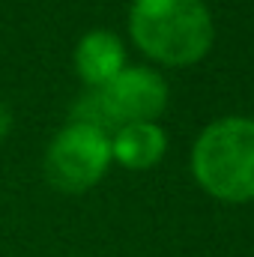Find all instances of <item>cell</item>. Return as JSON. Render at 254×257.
Instances as JSON below:
<instances>
[{
  "label": "cell",
  "mask_w": 254,
  "mask_h": 257,
  "mask_svg": "<svg viewBox=\"0 0 254 257\" xmlns=\"http://www.w3.org/2000/svg\"><path fill=\"white\" fill-rule=\"evenodd\" d=\"M129 30L144 54L168 66L197 63L215 36L203 0H135Z\"/></svg>",
  "instance_id": "cell-1"
},
{
  "label": "cell",
  "mask_w": 254,
  "mask_h": 257,
  "mask_svg": "<svg viewBox=\"0 0 254 257\" xmlns=\"http://www.w3.org/2000/svg\"><path fill=\"white\" fill-rule=\"evenodd\" d=\"M191 171L218 200H254V120L224 117L206 126L194 144Z\"/></svg>",
  "instance_id": "cell-2"
},
{
  "label": "cell",
  "mask_w": 254,
  "mask_h": 257,
  "mask_svg": "<svg viewBox=\"0 0 254 257\" xmlns=\"http://www.w3.org/2000/svg\"><path fill=\"white\" fill-rule=\"evenodd\" d=\"M111 165V138L81 123L60 128L45 153V177L60 192L93 189Z\"/></svg>",
  "instance_id": "cell-3"
},
{
  "label": "cell",
  "mask_w": 254,
  "mask_h": 257,
  "mask_svg": "<svg viewBox=\"0 0 254 257\" xmlns=\"http://www.w3.org/2000/svg\"><path fill=\"white\" fill-rule=\"evenodd\" d=\"M99 93L108 105L114 128H123L129 123H156V117L168 105L165 78L147 66L123 69L114 81L99 87Z\"/></svg>",
  "instance_id": "cell-4"
},
{
  "label": "cell",
  "mask_w": 254,
  "mask_h": 257,
  "mask_svg": "<svg viewBox=\"0 0 254 257\" xmlns=\"http://www.w3.org/2000/svg\"><path fill=\"white\" fill-rule=\"evenodd\" d=\"M126 69V48L111 30H90L75 48V72L90 87L99 90Z\"/></svg>",
  "instance_id": "cell-5"
},
{
  "label": "cell",
  "mask_w": 254,
  "mask_h": 257,
  "mask_svg": "<svg viewBox=\"0 0 254 257\" xmlns=\"http://www.w3.org/2000/svg\"><path fill=\"white\" fill-rule=\"evenodd\" d=\"M165 147L168 138L156 123H129L111 138V159H117L123 168L144 171L165 156Z\"/></svg>",
  "instance_id": "cell-6"
},
{
  "label": "cell",
  "mask_w": 254,
  "mask_h": 257,
  "mask_svg": "<svg viewBox=\"0 0 254 257\" xmlns=\"http://www.w3.org/2000/svg\"><path fill=\"white\" fill-rule=\"evenodd\" d=\"M9 126H12V114H9V108L0 102V141L6 138V132H9Z\"/></svg>",
  "instance_id": "cell-7"
}]
</instances>
